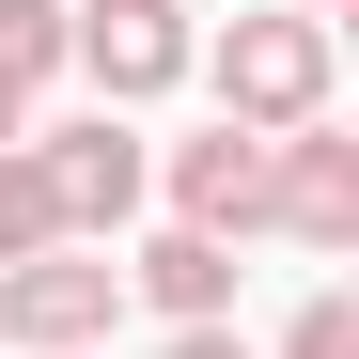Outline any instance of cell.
<instances>
[{
    "instance_id": "obj_1",
    "label": "cell",
    "mask_w": 359,
    "mask_h": 359,
    "mask_svg": "<svg viewBox=\"0 0 359 359\" xmlns=\"http://www.w3.org/2000/svg\"><path fill=\"white\" fill-rule=\"evenodd\" d=\"M203 79H219V126H250V141L328 126V16H234L203 47Z\"/></svg>"
},
{
    "instance_id": "obj_4",
    "label": "cell",
    "mask_w": 359,
    "mask_h": 359,
    "mask_svg": "<svg viewBox=\"0 0 359 359\" xmlns=\"http://www.w3.org/2000/svg\"><path fill=\"white\" fill-rule=\"evenodd\" d=\"M109 313H126V266H109V250H32V266H0V344H16V359H94Z\"/></svg>"
},
{
    "instance_id": "obj_2",
    "label": "cell",
    "mask_w": 359,
    "mask_h": 359,
    "mask_svg": "<svg viewBox=\"0 0 359 359\" xmlns=\"http://www.w3.org/2000/svg\"><path fill=\"white\" fill-rule=\"evenodd\" d=\"M203 63L188 0H63V79H94V109H141Z\"/></svg>"
},
{
    "instance_id": "obj_7",
    "label": "cell",
    "mask_w": 359,
    "mask_h": 359,
    "mask_svg": "<svg viewBox=\"0 0 359 359\" xmlns=\"http://www.w3.org/2000/svg\"><path fill=\"white\" fill-rule=\"evenodd\" d=\"M126 297H156L172 328H234V250H219V234H141Z\"/></svg>"
},
{
    "instance_id": "obj_12",
    "label": "cell",
    "mask_w": 359,
    "mask_h": 359,
    "mask_svg": "<svg viewBox=\"0 0 359 359\" xmlns=\"http://www.w3.org/2000/svg\"><path fill=\"white\" fill-rule=\"evenodd\" d=\"M16 141H32V109H16V94H0V156H16Z\"/></svg>"
},
{
    "instance_id": "obj_11",
    "label": "cell",
    "mask_w": 359,
    "mask_h": 359,
    "mask_svg": "<svg viewBox=\"0 0 359 359\" xmlns=\"http://www.w3.org/2000/svg\"><path fill=\"white\" fill-rule=\"evenodd\" d=\"M156 359H250V344H234V328H172Z\"/></svg>"
},
{
    "instance_id": "obj_3",
    "label": "cell",
    "mask_w": 359,
    "mask_h": 359,
    "mask_svg": "<svg viewBox=\"0 0 359 359\" xmlns=\"http://www.w3.org/2000/svg\"><path fill=\"white\" fill-rule=\"evenodd\" d=\"M32 172H47V203H63V250H109V234L141 219V188H156V156H141V126H126V109L32 126Z\"/></svg>"
},
{
    "instance_id": "obj_6",
    "label": "cell",
    "mask_w": 359,
    "mask_h": 359,
    "mask_svg": "<svg viewBox=\"0 0 359 359\" xmlns=\"http://www.w3.org/2000/svg\"><path fill=\"white\" fill-rule=\"evenodd\" d=\"M266 219L297 234V250H359V141H344V126L266 141Z\"/></svg>"
},
{
    "instance_id": "obj_8",
    "label": "cell",
    "mask_w": 359,
    "mask_h": 359,
    "mask_svg": "<svg viewBox=\"0 0 359 359\" xmlns=\"http://www.w3.org/2000/svg\"><path fill=\"white\" fill-rule=\"evenodd\" d=\"M47 79H63V0H0V94H47Z\"/></svg>"
},
{
    "instance_id": "obj_5",
    "label": "cell",
    "mask_w": 359,
    "mask_h": 359,
    "mask_svg": "<svg viewBox=\"0 0 359 359\" xmlns=\"http://www.w3.org/2000/svg\"><path fill=\"white\" fill-rule=\"evenodd\" d=\"M156 188H172V234H266V141L250 126H203V141H172L156 156Z\"/></svg>"
},
{
    "instance_id": "obj_9",
    "label": "cell",
    "mask_w": 359,
    "mask_h": 359,
    "mask_svg": "<svg viewBox=\"0 0 359 359\" xmlns=\"http://www.w3.org/2000/svg\"><path fill=\"white\" fill-rule=\"evenodd\" d=\"M32 250H63V203H47V172L16 141V156H0V266H32Z\"/></svg>"
},
{
    "instance_id": "obj_10",
    "label": "cell",
    "mask_w": 359,
    "mask_h": 359,
    "mask_svg": "<svg viewBox=\"0 0 359 359\" xmlns=\"http://www.w3.org/2000/svg\"><path fill=\"white\" fill-rule=\"evenodd\" d=\"M281 359H359V297L328 281V297H297V328H281Z\"/></svg>"
},
{
    "instance_id": "obj_13",
    "label": "cell",
    "mask_w": 359,
    "mask_h": 359,
    "mask_svg": "<svg viewBox=\"0 0 359 359\" xmlns=\"http://www.w3.org/2000/svg\"><path fill=\"white\" fill-rule=\"evenodd\" d=\"M266 16H328V0H266Z\"/></svg>"
}]
</instances>
